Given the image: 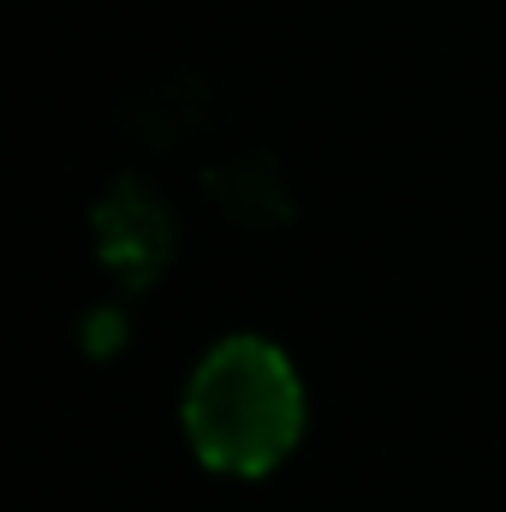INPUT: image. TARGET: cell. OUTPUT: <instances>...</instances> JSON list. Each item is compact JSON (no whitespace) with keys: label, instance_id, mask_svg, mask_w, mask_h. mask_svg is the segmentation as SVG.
<instances>
[{"label":"cell","instance_id":"6da1fadb","mask_svg":"<svg viewBox=\"0 0 506 512\" xmlns=\"http://www.w3.org/2000/svg\"><path fill=\"white\" fill-rule=\"evenodd\" d=\"M185 429L197 459L215 471H233V477L274 471L304 429V387L292 376L286 352H274L268 340L215 346L191 382Z\"/></svg>","mask_w":506,"mask_h":512}]
</instances>
